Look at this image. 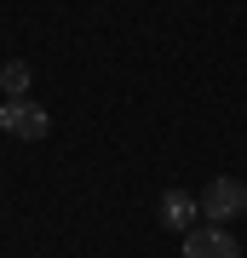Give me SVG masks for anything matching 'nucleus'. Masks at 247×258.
I'll use <instances>...</instances> for the list:
<instances>
[{"label":"nucleus","mask_w":247,"mask_h":258,"mask_svg":"<svg viewBox=\"0 0 247 258\" xmlns=\"http://www.w3.org/2000/svg\"><path fill=\"white\" fill-rule=\"evenodd\" d=\"M184 258H241V247H236V235L224 224H195L184 235Z\"/></svg>","instance_id":"nucleus-3"},{"label":"nucleus","mask_w":247,"mask_h":258,"mask_svg":"<svg viewBox=\"0 0 247 258\" xmlns=\"http://www.w3.org/2000/svg\"><path fill=\"white\" fill-rule=\"evenodd\" d=\"M29 86H35V69H29L23 57L0 63V98H29Z\"/></svg>","instance_id":"nucleus-5"},{"label":"nucleus","mask_w":247,"mask_h":258,"mask_svg":"<svg viewBox=\"0 0 247 258\" xmlns=\"http://www.w3.org/2000/svg\"><path fill=\"white\" fill-rule=\"evenodd\" d=\"M156 218L167 224L173 235H190L195 230V218H202V195H184V189H161V201H156Z\"/></svg>","instance_id":"nucleus-4"},{"label":"nucleus","mask_w":247,"mask_h":258,"mask_svg":"<svg viewBox=\"0 0 247 258\" xmlns=\"http://www.w3.org/2000/svg\"><path fill=\"white\" fill-rule=\"evenodd\" d=\"M0 132H12V138H23V144H40L46 132H52V115H46L35 98H6L0 103Z\"/></svg>","instance_id":"nucleus-2"},{"label":"nucleus","mask_w":247,"mask_h":258,"mask_svg":"<svg viewBox=\"0 0 247 258\" xmlns=\"http://www.w3.org/2000/svg\"><path fill=\"white\" fill-rule=\"evenodd\" d=\"M247 212V184L241 178H207L202 189V218L207 224H236Z\"/></svg>","instance_id":"nucleus-1"}]
</instances>
